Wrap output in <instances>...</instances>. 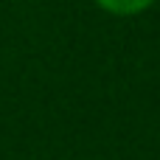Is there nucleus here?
I'll use <instances>...</instances> for the list:
<instances>
[{
	"label": "nucleus",
	"mask_w": 160,
	"mask_h": 160,
	"mask_svg": "<svg viewBox=\"0 0 160 160\" xmlns=\"http://www.w3.org/2000/svg\"><path fill=\"white\" fill-rule=\"evenodd\" d=\"M96 6L110 11V14H118V17H132V14L152 8L155 0H96Z\"/></svg>",
	"instance_id": "obj_1"
}]
</instances>
